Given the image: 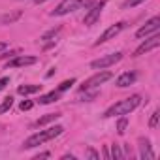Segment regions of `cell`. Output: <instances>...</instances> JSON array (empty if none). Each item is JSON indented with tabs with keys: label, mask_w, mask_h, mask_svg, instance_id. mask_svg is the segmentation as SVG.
<instances>
[{
	"label": "cell",
	"mask_w": 160,
	"mask_h": 160,
	"mask_svg": "<svg viewBox=\"0 0 160 160\" xmlns=\"http://www.w3.org/2000/svg\"><path fill=\"white\" fill-rule=\"evenodd\" d=\"M141 2H145V0H126V2H124V8H136V6H139Z\"/></svg>",
	"instance_id": "obj_24"
},
{
	"label": "cell",
	"mask_w": 160,
	"mask_h": 160,
	"mask_svg": "<svg viewBox=\"0 0 160 160\" xmlns=\"http://www.w3.org/2000/svg\"><path fill=\"white\" fill-rule=\"evenodd\" d=\"M139 104H141V96H139V94H134V96L124 98V100L117 102L115 106H111V108L104 113V117L109 119V117H115V115H128V113L134 111Z\"/></svg>",
	"instance_id": "obj_2"
},
{
	"label": "cell",
	"mask_w": 160,
	"mask_h": 160,
	"mask_svg": "<svg viewBox=\"0 0 160 160\" xmlns=\"http://www.w3.org/2000/svg\"><path fill=\"white\" fill-rule=\"evenodd\" d=\"M10 83V77H2V79H0V91H2V89H6V85Z\"/></svg>",
	"instance_id": "obj_25"
},
{
	"label": "cell",
	"mask_w": 160,
	"mask_h": 160,
	"mask_svg": "<svg viewBox=\"0 0 160 160\" xmlns=\"http://www.w3.org/2000/svg\"><path fill=\"white\" fill-rule=\"evenodd\" d=\"M121 58H122V53H111V55H106V57H102V58H98V60H92V62H91V68H94V70H104V68H109V66L117 64Z\"/></svg>",
	"instance_id": "obj_6"
},
{
	"label": "cell",
	"mask_w": 160,
	"mask_h": 160,
	"mask_svg": "<svg viewBox=\"0 0 160 160\" xmlns=\"http://www.w3.org/2000/svg\"><path fill=\"white\" fill-rule=\"evenodd\" d=\"M158 117H160V113L154 111L152 117H151V121H149V126H151V128H156V126H158Z\"/></svg>",
	"instance_id": "obj_23"
},
{
	"label": "cell",
	"mask_w": 160,
	"mask_h": 160,
	"mask_svg": "<svg viewBox=\"0 0 160 160\" xmlns=\"http://www.w3.org/2000/svg\"><path fill=\"white\" fill-rule=\"evenodd\" d=\"M38 62V57H28V55H21V57H15L13 60H10L6 64V68H21V66H32Z\"/></svg>",
	"instance_id": "obj_10"
},
{
	"label": "cell",
	"mask_w": 160,
	"mask_h": 160,
	"mask_svg": "<svg viewBox=\"0 0 160 160\" xmlns=\"http://www.w3.org/2000/svg\"><path fill=\"white\" fill-rule=\"evenodd\" d=\"M21 12H13V13H6V15H2L0 17V23L2 25H12V23H15L17 19H21Z\"/></svg>",
	"instance_id": "obj_14"
},
{
	"label": "cell",
	"mask_w": 160,
	"mask_h": 160,
	"mask_svg": "<svg viewBox=\"0 0 160 160\" xmlns=\"http://www.w3.org/2000/svg\"><path fill=\"white\" fill-rule=\"evenodd\" d=\"M58 32H60V27H57V28H51L47 34H43V36H42V42H49V40H53V38H55Z\"/></svg>",
	"instance_id": "obj_20"
},
{
	"label": "cell",
	"mask_w": 160,
	"mask_h": 160,
	"mask_svg": "<svg viewBox=\"0 0 160 160\" xmlns=\"http://www.w3.org/2000/svg\"><path fill=\"white\" fill-rule=\"evenodd\" d=\"M58 117H60L58 113H47V115L40 117V119L34 122V126H43V124H47V122H53V121H57Z\"/></svg>",
	"instance_id": "obj_16"
},
{
	"label": "cell",
	"mask_w": 160,
	"mask_h": 160,
	"mask_svg": "<svg viewBox=\"0 0 160 160\" xmlns=\"http://www.w3.org/2000/svg\"><path fill=\"white\" fill-rule=\"evenodd\" d=\"M89 156H91V158H94V160H98V158H100V154H98L94 149H89Z\"/></svg>",
	"instance_id": "obj_26"
},
{
	"label": "cell",
	"mask_w": 160,
	"mask_h": 160,
	"mask_svg": "<svg viewBox=\"0 0 160 160\" xmlns=\"http://www.w3.org/2000/svg\"><path fill=\"white\" fill-rule=\"evenodd\" d=\"M49 156H51V152H40V154H36L34 158H36V160H40V158H49Z\"/></svg>",
	"instance_id": "obj_27"
},
{
	"label": "cell",
	"mask_w": 160,
	"mask_h": 160,
	"mask_svg": "<svg viewBox=\"0 0 160 160\" xmlns=\"http://www.w3.org/2000/svg\"><path fill=\"white\" fill-rule=\"evenodd\" d=\"M83 6H89V0H62V2L57 6V10L51 12V15L60 17V15H66L70 12H75V10L83 8Z\"/></svg>",
	"instance_id": "obj_3"
},
{
	"label": "cell",
	"mask_w": 160,
	"mask_h": 160,
	"mask_svg": "<svg viewBox=\"0 0 160 160\" xmlns=\"http://www.w3.org/2000/svg\"><path fill=\"white\" fill-rule=\"evenodd\" d=\"M36 4H43V2H47V0H34Z\"/></svg>",
	"instance_id": "obj_30"
},
{
	"label": "cell",
	"mask_w": 160,
	"mask_h": 160,
	"mask_svg": "<svg viewBox=\"0 0 160 160\" xmlns=\"http://www.w3.org/2000/svg\"><path fill=\"white\" fill-rule=\"evenodd\" d=\"M158 28H160V17H152L151 21H147V23L136 32V36H138V38H145V36H149V34L158 32Z\"/></svg>",
	"instance_id": "obj_9"
},
{
	"label": "cell",
	"mask_w": 160,
	"mask_h": 160,
	"mask_svg": "<svg viewBox=\"0 0 160 160\" xmlns=\"http://www.w3.org/2000/svg\"><path fill=\"white\" fill-rule=\"evenodd\" d=\"M126 126H128V119H126V117H121L119 122H117V134L122 136V134L126 132Z\"/></svg>",
	"instance_id": "obj_18"
},
{
	"label": "cell",
	"mask_w": 160,
	"mask_h": 160,
	"mask_svg": "<svg viewBox=\"0 0 160 160\" xmlns=\"http://www.w3.org/2000/svg\"><path fill=\"white\" fill-rule=\"evenodd\" d=\"M62 132H64V126H60V124L51 126V128H47V130H40V132L32 134L30 138H27L25 143H23V147H25V149L38 147V145H42V143H45V141H49V139H55V138L60 136Z\"/></svg>",
	"instance_id": "obj_1"
},
{
	"label": "cell",
	"mask_w": 160,
	"mask_h": 160,
	"mask_svg": "<svg viewBox=\"0 0 160 160\" xmlns=\"http://www.w3.org/2000/svg\"><path fill=\"white\" fill-rule=\"evenodd\" d=\"M72 85H75V79H73V77H72V79H66V81H62V83L58 85L57 91H58V92H64V91H68Z\"/></svg>",
	"instance_id": "obj_19"
},
{
	"label": "cell",
	"mask_w": 160,
	"mask_h": 160,
	"mask_svg": "<svg viewBox=\"0 0 160 160\" xmlns=\"http://www.w3.org/2000/svg\"><path fill=\"white\" fill-rule=\"evenodd\" d=\"M62 160H73V156H72V154H64Z\"/></svg>",
	"instance_id": "obj_29"
},
{
	"label": "cell",
	"mask_w": 160,
	"mask_h": 160,
	"mask_svg": "<svg viewBox=\"0 0 160 160\" xmlns=\"http://www.w3.org/2000/svg\"><path fill=\"white\" fill-rule=\"evenodd\" d=\"M124 27H126V23H122V21H121V23L111 25L109 28H106V30H104V34H100V36H98V40L94 42V45H100V43H106L108 40H113L115 36H119V34L124 30Z\"/></svg>",
	"instance_id": "obj_5"
},
{
	"label": "cell",
	"mask_w": 160,
	"mask_h": 160,
	"mask_svg": "<svg viewBox=\"0 0 160 160\" xmlns=\"http://www.w3.org/2000/svg\"><path fill=\"white\" fill-rule=\"evenodd\" d=\"M58 98H60V92H58V91H53V92H49V94L42 96L38 102H40L42 106H45V104H53V102H57Z\"/></svg>",
	"instance_id": "obj_15"
},
{
	"label": "cell",
	"mask_w": 160,
	"mask_h": 160,
	"mask_svg": "<svg viewBox=\"0 0 160 160\" xmlns=\"http://www.w3.org/2000/svg\"><path fill=\"white\" fill-rule=\"evenodd\" d=\"M4 49H8V43L6 42H0V53H2Z\"/></svg>",
	"instance_id": "obj_28"
},
{
	"label": "cell",
	"mask_w": 160,
	"mask_h": 160,
	"mask_svg": "<svg viewBox=\"0 0 160 160\" xmlns=\"http://www.w3.org/2000/svg\"><path fill=\"white\" fill-rule=\"evenodd\" d=\"M108 4V0H100V2H96L87 13H85V17H83V23L87 25V27H91V25H94L98 19H100V13H102V10H104V6Z\"/></svg>",
	"instance_id": "obj_7"
},
{
	"label": "cell",
	"mask_w": 160,
	"mask_h": 160,
	"mask_svg": "<svg viewBox=\"0 0 160 160\" xmlns=\"http://www.w3.org/2000/svg\"><path fill=\"white\" fill-rule=\"evenodd\" d=\"M158 45H160V36L154 32L149 40H145V42H143V43H141L136 51H134V57H141V55H145V53H149V51L156 49Z\"/></svg>",
	"instance_id": "obj_8"
},
{
	"label": "cell",
	"mask_w": 160,
	"mask_h": 160,
	"mask_svg": "<svg viewBox=\"0 0 160 160\" xmlns=\"http://www.w3.org/2000/svg\"><path fill=\"white\" fill-rule=\"evenodd\" d=\"M109 156H111V158H122L124 154L121 152V149H119V145H113V147H111V154H109Z\"/></svg>",
	"instance_id": "obj_21"
},
{
	"label": "cell",
	"mask_w": 160,
	"mask_h": 160,
	"mask_svg": "<svg viewBox=\"0 0 160 160\" xmlns=\"http://www.w3.org/2000/svg\"><path fill=\"white\" fill-rule=\"evenodd\" d=\"M111 77H113V73H111V72H100V73H96V75L89 77L87 81H83V85L79 87V89H81V91H91V89H96V87L104 85L106 81H109Z\"/></svg>",
	"instance_id": "obj_4"
},
{
	"label": "cell",
	"mask_w": 160,
	"mask_h": 160,
	"mask_svg": "<svg viewBox=\"0 0 160 160\" xmlns=\"http://www.w3.org/2000/svg\"><path fill=\"white\" fill-rule=\"evenodd\" d=\"M138 79V73L136 72H124L117 77V87L119 89H124V87H130L134 81Z\"/></svg>",
	"instance_id": "obj_12"
},
{
	"label": "cell",
	"mask_w": 160,
	"mask_h": 160,
	"mask_svg": "<svg viewBox=\"0 0 160 160\" xmlns=\"http://www.w3.org/2000/svg\"><path fill=\"white\" fill-rule=\"evenodd\" d=\"M139 145V156L143 158V160H152V158H156V154L151 151V141L147 139V138H139V141H138Z\"/></svg>",
	"instance_id": "obj_11"
},
{
	"label": "cell",
	"mask_w": 160,
	"mask_h": 160,
	"mask_svg": "<svg viewBox=\"0 0 160 160\" xmlns=\"http://www.w3.org/2000/svg\"><path fill=\"white\" fill-rule=\"evenodd\" d=\"M40 91H42V85H21V87H17V92H19L21 96L36 94V92H40Z\"/></svg>",
	"instance_id": "obj_13"
},
{
	"label": "cell",
	"mask_w": 160,
	"mask_h": 160,
	"mask_svg": "<svg viewBox=\"0 0 160 160\" xmlns=\"http://www.w3.org/2000/svg\"><path fill=\"white\" fill-rule=\"evenodd\" d=\"M12 106H13V98H12V96H6V98H4V102L0 104V115L6 113V111H10V109H12Z\"/></svg>",
	"instance_id": "obj_17"
},
{
	"label": "cell",
	"mask_w": 160,
	"mask_h": 160,
	"mask_svg": "<svg viewBox=\"0 0 160 160\" xmlns=\"http://www.w3.org/2000/svg\"><path fill=\"white\" fill-rule=\"evenodd\" d=\"M32 106H34V104H32L30 100H23V102L19 104V109H21V111H28V109H32Z\"/></svg>",
	"instance_id": "obj_22"
}]
</instances>
